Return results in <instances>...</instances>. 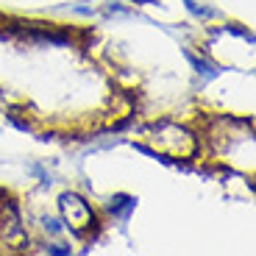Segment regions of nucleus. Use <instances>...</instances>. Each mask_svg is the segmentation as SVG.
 Masks as SVG:
<instances>
[{
  "label": "nucleus",
  "instance_id": "3",
  "mask_svg": "<svg viewBox=\"0 0 256 256\" xmlns=\"http://www.w3.org/2000/svg\"><path fill=\"white\" fill-rule=\"evenodd\" d=\"M62 214L70 223V228H76V231H84L92 223V209L78 195H62Z\"/></svg>",
  "mask_w": 256,
  "mask_h": 256
},
{
  "label": "nucleus",
  "instance_id": "1",
  "mask_svg": "<svg viewBox=\"0 0 256 256\" xmlns=\"http://www.w3.org/2000/svg\"><path fill=\"white\" fill-rule=\"evenodd\" d=\"M154 145L156 150H162V154H170V156H186L192 154V136L186 134L184 128L178 126H162L159 131L154 134Z\"/></svg>",
  "mask_w": 256,
  "mask_h": 256
},
{
  "label": "nucleus",
  "instance_id": "2",
  "mask_svg": "<svg viewBox=\"0 0 256 256\" xmlns=\"http://www.w3.org/2000/svg\"><path fill=\"white\" fill-rule=\"evenodd\" d=\"M0 242L8 248H20L26 242V231L20 226V212L12 200H0Z\"/></svg>",
  "mask_w": 256,
  "mask_h": 256
}]
</instances>
